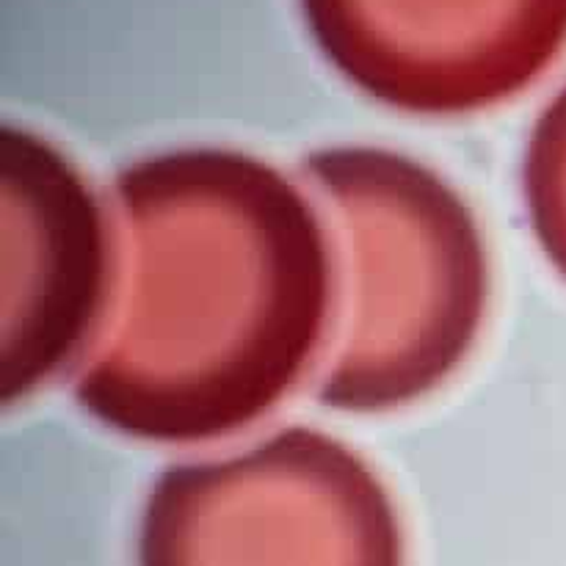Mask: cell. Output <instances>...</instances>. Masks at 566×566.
I'll use <instances>...</instances> for the list:
<instances>
[{
    "instance_id": "cell-1",
    "label": "cell",
    "mask_w": 566,
    "mask_h": 566,
    "mask_svg": "<svg viewBox=\"0 0 566 566\" xmlns=\"http://www.w3.org/2000/svg\"><path fill=\"white\" fill-rule=\"evenodd\" d=\"M119 282L75 398L155 446L224 440L274 412L329 346L337 260L307 193L258 155L182 147L116 175Z\"/></svg>"
},
{
    "instance_id": "cell-2",
    "label": "cell",
    "mask_w": 566,
    "mask_h": 566,
    "mask_svg": "<svg viewBox=\"0 0 566 566\" xmlns=\"http://www.w3.org/2000/svg\"><path fill=\"white\" fill-rule=\"evenodd\" d=\"M329 213L337 315L318 401L385 415L440 390L490 307V254L468 199L431 166L385 147L304 158Z\"/></svg>"
},
{
    "instance_id": "cell-3",
    "label": "cell",
    "mask_w": 566,
    "mask_h": 566,
    "mask_svg": "<svg viewBox=\"0 0 566 566\" xmlns=\"http://www.w3.org/2000/svg\"><path fill=\"white\" fill-rule=\"evenodd\" d=\"M138 566H407L392 495L354 448L282 429L155 479Z\"/></svg>"
},
{
    "instance_id": "cell-4",
    "label": "cell",
    "mask_w": 566,
    "mask_h": 566,
    "mask_svg": "<svg viewBox=\"0 0 566 566\" xmlns=\"http://www.w3.org/2000/svg\"><path fill=\"white\" fill-rule=\"evenodd\" d=\"M119 232L75 160L28 127L0 130V403L28 401L99 340Z\"/></svg>"
},
{
    "instance_id": "cell-5",
    "label": "cell",
    "mask_w": 566,
    "mask_h": 566,
    "mask_svg": "<svg viewBox=\"0 0 566 566\" xmlns=\"http://www.w3.org/2000/svg\"><path fill=\"white\" fill-rule=\"evenodd\" d=\"M332 70L412 116H468L528 92L566 48V0H298Z\"/></svg>"
},
{
    "instance_id": "cell-6",
    "label": "cell",
    "mask_w": 566,
    "mask_h": 566,
    "mask_svg": "<svg viewBox=\"0 0 566 566\" xmlns=\"http://www.w3.org/2000/svg\"><path fill=\"white\" fill-rule=\"evenodd\" d=\"M523 193L531 230L566 280V86L536 119L523 158Z\"/></svg>"
}]
</instances>
